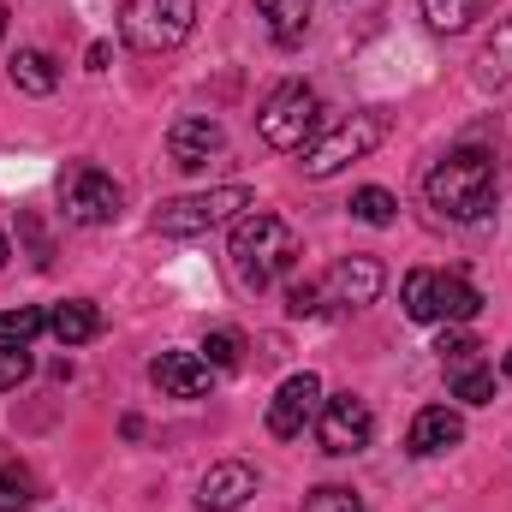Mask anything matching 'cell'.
<instances>
[{
  "mask_svg": "<svg viewBox=\"0 0 512 512\" xmlns=\"http://www.w3.org/2000/svg\"><path fill=\"white\" fill-rule=\"evenodd\" d=\"M298 256H304V245H298V233L280 215H268V209H245L239 215V227H233V268H239V280L251 292H268L280 274H292Z\"/></svg>",
  "mask_w": 512,
  "mask_h": 512,
  "instance_id": "cell-2",
  "label": "cell"
},
{
  "mask_svg": "<svg viewBox=\"0 0 512 512\" xmlns=\"http://www.w3.org/2000/svg\"><path fill=\"white\" fill-rule=\"evenodd\" d=\"M0 42H6V6H0Z\"/></svg>",
  "mask_w": 512,
  "mask_h": 512,
  "instance_id": "cell-32",
  "label": "cell"
},
{
  "mask_svg": "<svg viewBox=\"0 0 512 512\" xmlns=\"http://www.w3.org/2000/svg\"><path fill=\"white\" fill-rule=\"evenodd\" d=\"M48 328V316L36 304H18V310H0V346H30L36 334Z\"/></svg>",
  "mask_w": 512,
  "mask_h": 512,
  "instance_id": "cell-22",
  "label": "cell"
},
{
  "mask_svg": "<svg viewBox=\"0 0 512 512\" xmlns=\"http://www.w3.org/2000/svg\"><path fill=\"white\" fill-rule=\"evenodd\" d=\"M251 495H256V471L245 459H221V465H209L203 483H197V507L203 512H239Z\"/></svg>",
  "mask_w": 512,
  "mask_h": 512,
  "instance_id": "cell-13",
  "label": "cell"
},
{
  "mask_svg": "<svg viewBox=\"0 0 512 512\" xmlns=\"http://www.w3.org/2000/svg\"><path fill=\"white\" fill-rule=\"evenodd\" d=\"M435 352H441V364H447V376H453V370L477 364V352H483V346H477L471 334H459V328H453V334H441V346H435Z\"/></svg>",
  "mask_w": 512,
  "mask_h": 512,
  "instance_id": "cell-28",
  "label": "cell"
},
{
  "mask_svg": "<svg viewBox=\"0 0 512 512\" xmlns=\"http://www.w3.org/2000/svg\"><path fill=\"white\" fill-rule=\"evenodd\" d=\"M393 191H382V185H364L358 197H352V215L364 221V227H393Z\"/></svg>",
  "mask_w": 512,
  "mask_h": 512,
  "instance_id": "cell-26",
  "label": "cell"
},
{
  "mask_svg": "<svg viewBox=\"0 0 512 512\" xmlns=\"http://www.w3.org/2000/svg\"><path fill=\"white\" fill-rule=\"evenodd\" d=\"M12 84H18L24 96H54V90H60V66H54L42 48H18V54H12Z\"/></svg>",
  "mask_w": 512,
  "mask_h": 512,
  "instance_id": "cell-17",
  "label": "cell"
},
{
  "mask_svg": "<svg viewBox=\"0 0 512 512\" xmlns=\"http://www.w3.org/2000/svg\"><path fill=\"white\" fill-rule=\"evenodd\" d=\"M483 310V292L465 274H441V322H471Z\"/></svg>",
  "mask_w": 512,
  "mask_h": 512,
  "instance_id": "cell-21",
  "label": "cell"
},
{
  "mask_svg": "<svg viewBox=\"0 0 512 512\" xmlns=\"http://www.w3.org/2000/svg\"><path fill=\"white\" fill-rule=\"evenodd\" d=\"M24 376H30V352L24 346H0V393H12Z\"/></svg>",
  "mask_w": 512,
  "mask_h": 512,
  "instance_id": "cell-29",
  "label": "cell"
},
{
  "mask_svg": "<svg viewBox=\"0 0 512 512\" xmlns=\"http://www.w3.org/2000/svg\"><path fill=\"white\" fill-rule=\"evenodd\" d=\"M286 310H292V316H316V310H322V292H316V280H304V286H292V298H286Z\"/></svg>",
  "mask_w": 512,
  "mask_h": 512,
  "instance_id": "cell-30",
  "label": "cell"
},
{
  "mask_svg": "<svg viewBox=\"0 0 512 512\" xmlns=\"http://www.w3.org/2000/svg\"><path fill=\"white\" fill-rule=\"evenodd\" d=\"M298 512H364V495H358V489H340V483H322V489L304 495Z\"/></svg>",
  "mask_w": 512,
  "mask_h": 512,
  "instance_id": "cell-27",
  "label": "cell"
},
{
  "mask_svg": "<svg viewBox=\"0 0 512 512\" xmlns=\"http://www.w3.org/2000/svg\"><path fill=\"white\" fill-rule=\"evenodd\" d=\"M370 435H376V411H370V399H358V393H334V399H322V411H316V441H322V453H334V459L364 453Z\"/></svg>",
  "mask_w": 512,
  "mask_h": 512,
  "instance_id": "cell-8",
  "label": "cell"
},
{
  "mask_svg": "<svg viewBox=\"0 0 512 512\" xmlns=\"http://www.w3.org/2000/svg\"><path fill=\"white\" fill-rule=\"evenodd\" d=\"M256 197L251 185H215V191H191V197H173V203H161L155 209V233H167V239H197V233H209V227H227L233 215H245Z\"/></svg>",
  "mask_w": 512,
  "mask_h": 512,
  "instance_id": "cell-3",
  "label": "cell"
},
{
  "mask_svg": "<svg viewBox=\"0 0 512 512\" xmlns=\"http://www.w3.org/2000/svg\"><path fill=\"white\" fill-rule=\"evenodd\" d=\"M501 370H507V376H512V352H507V358H501Z\"/></svg>",
  "mask_w": 512,
  "mask_h": 512,
  "instance_id": "cell-33",
  "label": "cell"
},
{
  "mask_svg": "<svg viewBox=\"0 0 512 512\" xmlns=\"http://www.w3.org/2000/svg\"><path fill=\"white\" fill-rule=\"evenodd\" d=\"M6 256H12V251H6V233H0V268H6Z\"/></svg>",
  "mask_w": 512,
  "mask_h": 512,
  "instance_id": "cell-31",
  "label": "cell"
},
{
  "mask_svg": "<svg viewBox=\"0 0 512 512\" xmlns=\"http://www.w3.org/2000/svg\"><path fill=\"white\" fill-rule=\"evenodd\" d=\"M120 203H126L120 179L102 173L96 161H78V167L60 173V209H66V221H78V227H108V221L120 215Z\"/></svg>",
  "mask_w": 512,
  "mask_h": 512,
  "instance_id": "cell-7",
  "label": "cell"
},
{
  "mask_svg": "<svg viewBox=\"0 0 512 512\" xmlns=\"http://www.w3.org/2000/svg\"><path fill=\"white\" fill-rule=\"evenodd\" d=\"M256 18L268 24V36L280 42V48H298L304 36H310V0H256Z\"/></svg>",
  "mask_w": 512,
  "mask_h": 512,
  "instance_id": "cell-15",
  "label": "cell"
},
{
  "mask_svg": "<svg viewBox=\"0 0 512 512\" xmlns=\"http://www.w3.org/2000/svg\"><path fill=\"white\" fill-rule=\"evenodd\" d=\"M316 411H322V382L304 370V376H286L280 393L268 399V435L274 441H298L304 435V423H316Z\"/></svg>",
  "mask_w": 512,
  "mask_h": 512,
  "instance_id": "cell-10",
  "label": "cell"
},
{
  "mask_svg": "<svg viewBox=\"0 0 512 512\" xmlns=\"http://www.w3.org/2000/svg\"><path fill=\"white\" fill-rule=\"evenodd\" d=\"M477 72H483V84H495V90L512 84V18H501V24L489 30V42H483V54H477Z\"/></svg>",
  "mask_w": 512,
  "mask_h": 512,
  "instance_id": "cell-18",
  "label": "cell"
},
{
  "mask_svg": "<svg viewBox=\"0 0 512 512\" xmlns=\"http://www.w3.org/2000/svg\"><path fill=\"white\" fill-rule=\"evenodd\" d=\"M30 501H36L30 465H0V512H30Z\"/></svg>",
  "mask_w": 512,
  "mask_h": 512,
  "instance_id": "cell-23",
  "label": "cell"
},
{
  "mask_svg": "<svg viewBox=\"0 0 512 512\" xmlns=\"http://www.w3.org/2000/svg\"><path fill=\"white\" fill-rule=\"evenodd\" d=\"M465 441V417L453 405H423L405 429V453L411 459H435V453H453Z\"/></svg>",
  "mask_w": 512,
  "mask_h": 512,
  "instance_id": "cell-11",
  "label": "cell"
},
{
  "mask_svg": "<svg viewBox=\"0 0 512 512\" xmlns=\"http://www.w3.org/2000/svg\"><path fill=\"white\" fill-rule=\"evenodd\" d=\"M495 191H501V167H495V155L477 149V143L447 149V155L429 167V179H423L429 209L447 215V221H483V215L495 209Z\"/></svg>",
  "mask_w": 512,
  "mask_h": 512,
  "instance_id": "cell-1",
  "label": "cell"
},
{
  "mask_svg": "<svg viewBox=\"0 0 512 512\" xmlns=\"http://www.w3.org/2000/svg\"><path fill=\"white\" fill-rule=\"evenodd\" d=\"M483 6H489V0H423V18H429V30H441V36H459V30H471V24L483 18Z\"/></svg>",
  "mask_w": 512,
  "mask_h": 512,
  "instance_id": "cell-20",
  "label": "cell"
},
{
  "mask_svg": "<svg viewBox=\"0 0 512 512\" xmlns=\"http://www.w3.org/2000/svg\"><path fill=\"white\" fill-rule=\"evenodd\" d=\"M239 358H245V334H239V328H215V334L203 340V364H209V370H233Z\"/></svg>",
  "mask_w": 512,
  "mask_h": 512,
  "instance_id": "cell-25",
  "label": "cell"
},
{
  "mask_svg": "<svg viewBox=\"0 0 512 512\" xmlns=\"http://www.w3.org/2000/svg\"><path fill=\"white\" fill-rule=\"evenodd\" d=\"M405 316L411 322H441V274L435 268H411L405 274Z\"/></svg>",
  "mask_w": 512,
  "mask_h": 512,
  "instance_id": "cell-19",
  "label": "cell"
},
{
  "mask_svg": "<svg viewBox=\"0 0 512 512\" xmlns=\"http://www.w3.org/2000/svg\"><path fill=\"white\" fill-rule=\"evenodd\" d=\"M382 137H387V120L376 114V108H364V114L340 120L328 137H316V143H310V155H304V173H310V179H334L340 167L364 161V155H370Z\"/></svg>",
  "mask_w": 512,
  "mask_h": 512,
  "instance_id": "cell-6",
  "label": "cell"
},
{
  "mask_svg": "<svg viewBox=\"0 0 512 512\" xmlns=\"http://www.w3.org/2000/svg\"><path fill=\"white\" fill-rule=\"evenodd\" d=\"M256 131H262V143H274V149H304V143H316V131H322V96L310 90V84H280L268 102H262V114H256Z\"/></svg>",
  "mask_w": 512,
  "mask_h": 512,
  "instance_id": "cell-5",
  "label": "cell"
},
{
  "mask_svg": "<svg viewBox=\"0 0 512 512\" xmlns=\"http://www.w3.org/2000/svg\"><path fill=\"white\" fill-rule=\"evenodd\" d=\"M149 376H155V387H161L167 399H203L215 370H209L197 352H161V358L149 364Z\"/></svg>",
  "mask_w": 512,
  "mask_h": 512,
  "instance_id": "cell-14",
  "label": "cell"
},
{
  "mask_svg": "<svg viewBox=\"0 0 512 512\" xmlns=\"http://www.w3.org/2000/svg\"><path fill=\"white\" fill-rule=\"evenodd\" d=\"M221 149H227V131H221V120H209V114H185V120H173V131H167V155L185 173H197Z\"/></svg>",
  "mask_w": 512,
  "mask_h": 512,
  "instance_id": "cell-12",
  "label": "cell"
},
{
  "mask_svg": "<svg viewBox=\"0 0 512 512\" xmlns=\"http://www.w3.org/2000/svg\"><path fill=\"white\" fill-rule=\"evenodd\" d=\"M48 334H54L60 346H84V340H96V334H102V310H96L90 298L54 304V310H48Z\"/></svg>",
  "mask_w": 512,
  "mask_h": 512,
  "instance_id": "cell-16",
  "label": "cell"
},
{
  "mask_svg": "<svg viewBox=\"0 0 512 512\" xmlns=\"http://www.w3.org/2000/svg\"><path fill=\"white\" fill-rule=\"evenodd\" d=\"M197 30V0H126L120 6V36L137 54H167Z\"/></svg>",
  "mask_w": 512,
  "mask_h": 512,
  "instance_id": "cell-4",
  "label": "cell"
},
{
  "mask_svg": "<svg viewBox=\"0 0 512 512\" xmlns=\"http://www.w3.org/2000/svg\"><path fill=\"white\" fill-rule=\"evenodd\" d=\"M447 382H453V399H465V405H489L495 399V370H483V364H465Z\"/></svg>",
  "mask_w": 512,
  "mask_h": 512,
  "instance_id": "cell-24",
  "label": "cell"
},
{
  "mask_svg": "<svg viewBox=\"0 0 512 512\" xmlns=\"http://www.w3.org/2000/svg\"><path fill=\"white\" fill-rule=\"evenodd\" d=\"M387 286V268L376 256H340L322 280H316V292H322V304H340V310H364V304H376Z\"/></svg>",
  "mask_w": 512,
  "mask_h": 512,
  "instance_id": "cell-9",
  "label": "cell"
}]
</instances>
